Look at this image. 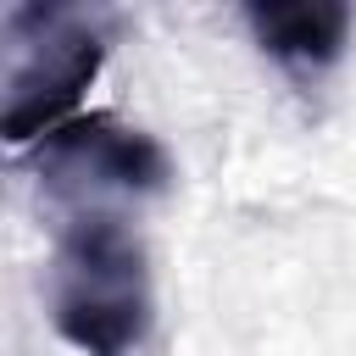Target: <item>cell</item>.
Returning <instances> with one entry per match:
<instances>
[{
    "label": "cell",
    "mask_w": 356,
    "mask_h": 356,
    "mask_svg": "<svg viewBox=\"0 0 356 356\" xmlns=\"http://www.w3.org/2000/svg\"><path fill=\"white\" fill-rule=\"evenodd\" d=\"M156 295L139 234L111 211H78L50 250V323L78 356H134Z\"/></svg>",
    "instance_id": "cell-1"
},
{
    "label": "cell",
    "mask_w": 356,
    "mask_h": 356,
    "mask_svg": "<svg viewBox=\"0 0 356 356\" xmlns=\"http://www.w3.org/2000/svg\"><path fill=\"white\" fill-rule=\"evenodd\" d=\"M106 61V17L89 6H17L6 17V139L39 145L78 117Z\"/></svg>",
    "instance_id": "cell-2"
},
{
    "label": "cell",
    "mask_w": 356,
    "mask_h": 356,
    "mask_svg": "<svg viewBox=\"0 0 356 356\" xmlns=\"http://www.w3.org/2000/svg\"><path fill=\"white\" fill-rule=\"evenodd\" d=\"M33 172L50 195L61 200H106V195H156L167 189L172 178V161L167 150L145 134V128H128L117 122L111 111H78L72 122L50 128L39 145H33Z\"/></svg>",
    "instance_id": "cell-3"
},
{
    "label": "cell",
    "mask_w": 356,
    "mask_h": 356,
    "mask_svg": "<svg viewBox=\"0 0 356 356\" xmlns=\"http://www.w3.org/2000/svg\"><path fill=\"white\" fill-rule=\"evenodd\" d=\"M350 6L345 0H284V6H245L250 39L284 61L289 72H323L339 61L350 39Z\"/></svg>",
    "instance_id": "cell-4"
}]
</instances>
